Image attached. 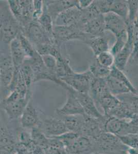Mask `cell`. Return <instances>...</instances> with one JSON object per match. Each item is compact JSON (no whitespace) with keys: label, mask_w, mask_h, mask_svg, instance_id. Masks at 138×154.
<instances>
[{"label":"cell","mask_w":138,"mask_h":154,"mask_svg":"<svg viewBox=\"0 0 138 154\" xmlns=\"http://www.w3.org/2000/svg\"><path fill=\"white\" fill-rule=\"evenodd\" d=\"M0 31L1 42L9 46L11 42L16 38L21 32L19 23L12 14L8 2L1 1Z\"/></svg>","instance_id":"obj_1"},{"label":"cell","mask_w":138,"mask_h":154,"mask_svg":"<svg viewBox=\"0 0 138 154\" xmlns=\"http://www.w3.org/2000/svg\"><path fill=\"white\" fill-rule=\"evenodd\" d=\"M9 7L21 27V32L33 21V1L8 0Z\"/></svg>","instance_id":"obj_2"},{"label":"cell","mask_w":138,"mask_h":154,"mask_svg":"<svg viewBox=\"0 0 138 154\" xmlns=\"http://www.w3.org/2000/svg\"><path fill=\"white\" fill-rule=\"evenodd\" d=\"M93 141V149L102 154H116L128 148L122 143L117 136L105 131Z\"/></svg>","instance_id":"obj_3"},{"label":"cell","mask_w":138,"mask_h":154,"mask_svg":"<svg viewBox=\"0 0 138 154\" xmlns=\"http://www.w3.org/2000/svg\"><path fill=\"white\" fill-rule=\"evenodd\" d=\"M53 35L56 43L60 47L63 42L74 40L82 41L86 43L88 41L93 37L92 35L82 32L78 24L69 26L54 25Z\"/></svg>","instance_id":"obj_4"},{"label":"cell","mask_w":138,"mask_h":154,"mask_svg":"<svg viewBox=\"0 0 138 154\" xmlns=\"http://www.w3.org/2000/svg\"><path fill=\"white\" fill-rule=\"evenodd\" d=\"M28 62L34 73V82L41 80H49L56 83L61 86L64 82L56 77L55 72L49 70L44 64L41 56L37 51L33 58H27L25 59Z\"/></svg>","instance_id":"obj_5"},{"label":"cell","mask_w":138,"mask_h":154,"mask_svg":"<svg viewBox=\"0 0 138 154\" xmlns=\"http://www.w3.org/2000/svg\"><path fill=\"white\" fill-rule=\"evenodd\" d=\"M21 32L30 41L34 48L42 44L57 45L54 36L47 33L37 21L33 20Z\"/></svg>","instance_id":"obj_6"},{"label":"cell","mask_w":138,"mask_h":154,"mask_svg":"<svg viewBox=\"0 0 138 154\" xmlns=\"http://www.w3.org/2000/svg\"><path fill=\"white\" fill-rule=\"evenodd\" d=\"M95 77L90 70L82 73L74 72L61 81L72 88L75 91L81 93L89 94L91 83Z\"/></svg>","instance_id":"obj_7"},{"label":"cell","mask_w":138,"mask_h":154,"mask_svg":"<svg viewBox=\"0 0 138 154\" xmlns=\"http://www.w3.org/2000/svg\"><path fill=\"white\" fill-rule=\"evenodd\" d=\"M63 88L67 91V99L65 104L56 109L58 115L62 116L86 115L84 109L74 93L73 89L66 83Z\"/></svg>","instance_id":"obj_8"},{"label":"cell","mask_w":138,"mask_h":154,"mask_svg":"<svg viewBox=\"0 0 138 154\" xmlns=\"http://www.w3.org/2000/svg\"><path fill=\"white\" fill-rule=\"evenodd\" d=\"M96 5L102 14L113 12L121 17L126 22L128 16V6L127 1L98 0L95 1Z\"/></svg>","instance_id":"obj_9"},{"label":"cell","mask_w":138,"mask_h":154,"mask_svg":"<svg viewBox=\"0 0 138 154\" xmlns=\"http://www.w3.org/2000/svg\"><path fill=\"white\" fill-rule=\"evenodd\" d=\"M127 30V39L124 48L115 57L114 66L120 70H123L130 61L133 49V26L134 23L126 22Z\"/></svg>","instance_id":"obj_10"},{"label":"cell","mask_w":138,"mask_h":154,"mask_svg":"<svg viewBox=\"0 0 138 154\" xmlns=\"http://www.w3.org/2000/svg\"><path fill=\"white\" fill-rule=\"evenodd\" d=\"M104 18L106 30L111 32L116 38H127V25L122 18L113 12L105 14Z\"/></svg>","instance_id":"obj_11"},{"label":"cell","mask_w":138,"mask_h":154,"mask_svg":"<svg viewBox=\"0 0 138 154\" xmlns=\"http://www.w3.org/2000/svg\"><path fill=\"white\" fill-rule=\"evenodd\" d=\"M39 128L49 138L60 136L69 131L63 120L57 118H46L41 121Z\"/></svg>","instance_id":"obj_12"},{"label":"cell","mask_w":138,"mask_h":154,"mask_svg":"<svg viewBox=\"0 0 138 154\" xmlns=\"http://www.w3.org/2000/svg\"><path fill=\"white\" fill-rule=\"evenodd\" d=\"M14 65L9 54L1 52V64H0V79L1 88L2 91H6L14 74Z\"/></svg>","instance_id":"obj_13"},{"label":"cell","mask_w":138,"mask_h":154,"mask_svg":"<svg viewBox=\"0 0 138 154\" xmlns=\"http://www.w3.org/2000/svg\"><path fill=\"white\" fill-rule=\"evenodd\" d=\"M106 119V116L104 119H99L90 117L86 115L84 116V125L81 135L88 137L92 140H95L105 131L104 125Z\"/></svg>","instance_id":"obj_14"},{"label":"cell","mask_w":138,"mask_h":154,"mask_svg":"<svg viewBox=\"0 0 138 154\" xmlns=\"http://www.w3.org/2000/svg\"><path fill=\"white\" fill-rule=\"evenodd\" d=\"M105 132L117 136L132 134L130 123L127 120L119 119L112 117H107L104 125Z\"/></svg>","instance_id":"obj_15"},{"label":"cell","mask_w":138,"mask_h":154,"mask_svg":"<svg viewBox=\"0 0 138 154\" xmlns=\"http://www.w3.org/2000/svg\"><path fill=\"white\" fill-rule=\"evenodd\" d=\"M82 14V9L78 6L70 8L58 16L54 26H69L77 24L81 21Z\"/></svg>","instance_id":"obj_16"},{"label":"cell","mask_w":138,"mask_h":154,"mask_svg":"<svg viewBox=\"0 0 138 154\" xmlns=\"http://www.w3.org/2000/svg\"><path fill=\"white\" fill-rule=\"evenodd\" d=\"M49 14L53 22L61 13L71 7L79 6V1L76 0H51L43 1Z\"/></svg>","instance_id":"obj_17"},{"label":"cell","mask_w":138,"mask_h":154,"mask_svg":"<svg viewBox=\"0 0 138 154\" xmlns=\"http://www.w3.org/2000/svg\"><path fill=\"white\" fill-rule=\"evenodd\" d=\"M20 123L21 126L24 129H32L33 128L40 126L41 121L39 118L38 112L34 105L32 99L28 103L21 115Z\"/></svg>","instance_id":"obj_18"},{"label":"cell","mask_w":138,"mask_h":154,"mask_svg":"<svg viewBox=\"0 0 138 154\" xmlns=\"http://www.w3.org/2000/svg\"><path fill=\"white\" fill-rule=\"evenodd\" d=\"M73 91L84 109L86 115L95 119H102L105 117V116L101 114L98 110L95 102L89 94L79 93L74 89Z\"/></svg>","instance_id":"obj_19"},{"label":"cell","mask_w":138,"mask_h":154,"mask_svg":"<svg viewBox=\"0 0 138 154\" xmlns=\"http://www.w3.org/2000/svg\"><path fill=\"white\" fill-rule=\"evenodd\" d=\"M32 93L30 91L25 98L21 99L11 103L2 105V108L6 112L9 119L15 120L21 117L25 109L32 100Z\"/></svg>","instance_id":"obj_20"},{"label":"cell","mask_w":138,"mask_h":154,"mask_svg":"<svg viewBox=\"0 0 138 154\" xmlns=\"http://www.w3.org/2000/svg\"><path fill=\"white\" fill-rule=\"evenodd\" d=\"M77 24L82 32L93 37L105 35L106 30L105 28L104 14H101L86 23H79Z\"/></svg>","instance_id":"obj_21"},{"label":"cell","mask_w":138,"mask_h":154,"mask_svg":"<svg viewBox=\"0 0 138 154\" xmlns=\"http://www.w3.org/2000/svg\"><path fill=\"white\" fill-rule=\"evenodd\" d=\"M93 140L89 137L80 135L66 149L69 154H84L93 149Z\"/></svg>","instance_id":"obj_22"},{"label":"cell","mask_w":138,"mask_h":154,"mask_svg":"<svg viewBox=\"0 0 138 154\" xmlns=\"http://www.w3.org/2000/svg\"><path fill=\"white\" fill-rule=\"evenodd\" d=\"M9 53L15 69H20L27 57L22 48L18 35L9 44Z\"/></svg>","instance_id":"obj_23"},{"label":"cell","mask_w":138,"mask_h":154,"mask_svg":"<svg viewBox=\"0 0 138 154\" xmlns=\"http://www.w3.org/2000/svg\"><path fill=\"white\" fill-rule=\"evenodd\" d=\"M110 93L106 78H93L89 94L95 103H98L101 98Z\"/></svg>","instance_id":"obj_24"},{"label":"cell","mask_w":138,"mask_h":154,"mask_svg":"<svg viewBox=\"0 0 138 154\" xmlns=\"http://www.w3.org/2000/svg\"><path fill=\"white\" fill-rule=\"evenodd\" d=\"M86 44L89 46L95 56H98L101 53L109 51V39L106 35L93 37Z\"/></svg>","instance_id":"obj_25"},{"label":"cell","mask_w":138,"mask_h":154,"mask_svg":"<svg viewBox=\"0 0 138 154\" xmlns=\"http://www.w3.org/2000/svg\"><path fill=\"white\" fill-rule=\"evenodd\" d=\"M121 103V100L111 93L101 98L98 103L100 104L104 112V115L109 117L110 113Z\"/></svg>","instance_id":"obj_26"},{"label":"cell","mask_w":138,"mask_h":154,"mask_svg":"<svg viewBox=\"0 0 138 154\" xmlns=\"http://www.w3.org/2000/svg\"><path fill=\"white\" fill-rule=\"evenodd\" d=\"M63 120L69 131L81 135L84 125V116L81 115L63 116Z\"/></svg>","instance_id":"obj_27"},{"label":"cell","mask_w":138,"mask_h":154,"mask_svg":"<svg viewBox=\"0 0 138 154\" xmlns=\"http://www.w3.org/2000/svg\"><path fill=\"white\" fill-rule=\"evenodd\" d=\"M106 81L109 91L114 96L117 97L130 93V90L124 84L111 75L106 77Z\"/></svg>","instance_id":"obj_28"},{"label":"cell","mask_w":138,"mask_h":154,"mask_svg":"<svg viewBox=\"0 0 138 154\" xmlns=\"http://www.w3.org/2000/svg\"><path fill=\"white\" fill-rule=\"evenodd\" d=\"M56 59L57 66L55 73L58 79L61 80L67 75L72 74L74 71L70 66L69 60L67 58H64L62 54Z\"/></svg>","instance_id":"obj_29"},{"label":"cell","mask_w":138,"mask_h":154,"mask_svg":"<svg viewBox=\"0 0 138 154\" xmlns=\"http://www.w3.org/2000/svg\"><path fill=\"white\" fill-rule=\"evenodd\" d=\"M111 77H114L115 79L120 81L123 84H124L130 90L131 94L136 95L137 91L136 88L133 85L130 81L126 75L124 74L122 70L119 69L117 67L114 65L110 68V75Z\"/></svg>","instance_id":"obj_30"},{"label":"cell","mask_w":138,"mask_h":154,"mask_svg":"<svg viewBox=\"0 0 138 154\" xmlns=\"http://www.w3.org/2000/svg\"><path fill=\"white\" fill-rule=\"evenodd\" d=\"M31 130L30 133L33 142L42 149L47 148L49 145V138L43 133L40 128L36 127Z\"/></svg>","instance_id":"obj_31"},{"label":"cell","mask_w":138,"mask_h":154,"mask_svg":"<svg viewBox=\"0 0 138 154\" xmlns=\"http://www.w3.org/2000/svg\"><path fill=\"white\" fill-rule=\"evenodd\" d=\"M110 68L101 64L96 58L89 67V70L96 78H106L110 75Z\"/></svg>","instance_id":"obj_32"},{"label":"cell","mask_w":138,"mask_h":154,"mask_svg":"<svg viewBox=\"0 0 138 154\" xmlns=\"http://www.w3.org/2000/svg\"><path fill=\"white\" fill-rule=\"evenodd\" d=\"M37 21L47 33H49L50 35L54 36L53 35L54 22L50 14H49L47 7L44 4L43 13L40 18H39Z\"/></svg>","instance_id":"obj_33"},{"label":"cell","mask_w":138,"mask_h":154,"mask_svg":"<svg viewBox=\"0 0 138 154\" xmlns=\"http://www.w3.org/2000/svg\"><path fill=\"white\" fill-rule=\"evenodd\" d=\"M26 86L29 90H31L30 88L33 83L34 82V73L28 62L25 60L23 64L20 68Z\"/></svg>","instance_id":"obj_34"},{"label":"cell","mask_w":138,"mask_h":154,"mask_svg":"<svg viewBox=\"0 0 138 154\" xmlns=\"http://www.w3.org/2000/svg\"><path fill=\"white\" fill-rule=\"evenodd\" d=\"M18 37L19 38L22 48L26 55V57L29 58H33L37 51L34 47L33 45L22 32H20Z\"/></svg>","instance_id":"obj_35"},{"label":"cell","mask_w":138,"mask_h":154,"mask_svg":"<svg viewBox=\"0 0 138 154\" xmlns=\"http://www.w3.org/2000/svg\"><path fill=\"white\" fill-rule=\"evenodd\" d=\"M96 59L101 64L108 68H111L114 65L115 57L110 51L100 54L96 57Z\"/></svg>","instance_id":"obj_36"},{"label":"cell","mask_w":138,"mask_h":154,"mask_svg":"<svg viewBox=\"0 0 138 154\" xmlns=\"http://www.w3.org/2000/svg\"><path fill=\"white\" fill-rule=\"evenodd\" d=\"M133 49L129 62L131 64H138V22L135 21L133 26Z\"/></svg>","instance_id":"obj_37"},{"label":"cell","mask_w":138,"mask_h":154,"mask_svg":"<svg viewBox=\"0 0 138 154\" xmlns=\"http://www.w3.org/2000/svg\"><path fill=\"white\" fill-rule=\"evenodd\" d=\"M122 143L129 148L138 149V133L118 136Z\"/></svg>","instance_id":"obj_38"},{"label":"cell","mask_w":138,"mask_h":154,"mask_svg":"<svg viewBox=\"0 0 138 154\" xmlns=\"http://www.w3.org/2000/svg\"><path fill=\"white\" fill-rule=\"evenodd\" d=\"M128 16L126 22L135 23L138 14V0H128Z\"/></svg>","instance_id":"obj_39"},{"label":"cell","mask_w":138,"mask_h":154,"mask_svg":"<svg viewBox=\"0 0 138 154\" xmlns=\"http://www.w3.org/2000/svg\"><path fill=\"white\" fill-rule=\"evenodd\" d=\"M14 138L6 128L2 126L1 128V147L15 145Z\"/></svg>","instance_id":"obj_40"},{"label":"cell","mask_w":138,"mask_h":154,"mask_svg":"<svg viewBox=\"0 0 138 154\" xmlns=\"http://www.w3.org/2000/svg\"><path fill=\"white\" fill-rule=\"evenodd\" d=\"M44 150L46 154H69L64 145H49Z\"/></svg>","instance_id":"obj_41"},{"label":"cell","mask_w":138,"mask_h":154,"mask_svg":"<svg viewBox=\"0 0 138 154\" xmlns=\"http://www.w3.org/2000/svg\"><path fill=\"white\" fill-rule=\"evenodd\" d=\"M33 20L38 21L40 18L43 11V1L35 0L33 1Z\"/></svg>","instance_id":"obj_42"},{"label":"cell","mask_w":138,"mask_h":154,"mask_svg":"<svg viewBox=\"0 0 138 154\" xmlns=\"http://www.w3.org/2000/svg\"><path fill=\"white\" fill-rule=\"evenodd\" d=\"M127 38H117L115 43L112 46L110 49V51L112 53L114 56L115 57L119 54L121 50L124 48L125 44L126 43Z\"/></svg>","instance_id":"obj_43"},{"label":"cell","mask_w":138,"mask_h":154,"mask_svg":"<svg viewBox=\"0 0 138 154\" xmlns=\"http://www.w3.org/2000/svg\"><path fill=\"white\" fill-rule=\"evenodd\" d=\"M18 139L20 144L28 147L33 143L31 133L25 131H21L18 133Z\"/></svg>","instance_id":"obj_44"},{"label":"cell","mask_w":138,"mask_h":154,"mask_svg":"<svg viewBox=\"0 0 138 154\" xmlns=\"http://www.w3.org/2000/svg\"><path fill=\"white\" fill-rule=\"evenodd\" d=\"M43 61L49 70L55 72L57 66V59L52 55L41 56Z\"/></svg>","instance_id":"obj_45"},{"label":"cell","mask_w":138,"mask_h":154,"mask_svg":"<svg viewBox=\"0 0 138 154\" xmlns=\"http://www.w3.org/2000/svg\"><path fill=\"white\" fill-rule=\"evenodd\" d=\"M93 2V0H79V6L81 9H86L89 7Z\"/></svg>","instance_id":"obj_46"},{"label":"cell","mask_w":138,"mask_h":154,"mask_svg":"<svg viewBox=\"0 0 138 154\" xmlns=\"http://www.w3.org/2000/svg\"><path fill=\"white\" fill-rule=\"evenodd\" d=\"M116 154H128L126 150H124V151H121L120 152H117Z\"/></svg>","instance_id":"obj_47"},{"label":"cell","mask_w":138,"mask_h":154,"mask_svg":"<svg viewBox=\"0 0 138 154\" xmlns=\"http://www.w3.org/2000/svg\"><path fill=\"white\" fill-rule=\"evenodd\" d=\"M91 154H102V153H100V152H93Z\"/></svg>","instance_id":"obj_48"},{"label":"cell","mask_w":138,"mask_h":154,"mask_svg":"<svg viewBox=\"0 0 138 154\" xmlns=\"http://www.w3.org/2000/svg\"><path fill=\"white\" fill-rule=\"evenodd\" d=\"M136 21H138V16H137V18H136Z\"/></svg>","instance_id":"obj_49"}]
</instances>
